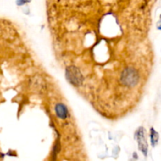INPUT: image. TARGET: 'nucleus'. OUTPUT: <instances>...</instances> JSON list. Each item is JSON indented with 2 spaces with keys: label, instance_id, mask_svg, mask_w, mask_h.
I'll use <instances>...</instances> for the list:
<instances>
[{
  "label": "nucleus",
  "instance_id": "3",
  "mask_svg": "<svg viewBox=\"0 0 161 161\" xmlns=\"http://www.w3.org/2000/svg\"><path fill=\"white\" fill-rule=\"evenodd\" d=\"M135 138L138 141V148L145 156L148 153V143L146 138V130L143 127H139L135 132Z\"/></svg>",
  "mask_w": 161,
  "mask_h": 161
},
{
  "label": "nucleus",
  "instance_id": "2",
  "mask_svg": "<svg viewBox=\"0 0 161 161\" xmlns=\"http://www.w3.org/2000/svg\"><path fill=\"white\" fill-rule=\"evenodd\" d=\"M66 75L69 81L75 86H80L83 82V76H82L81 72L77 68L73 67V66L69 67L67 69Z\"/></svg>",
  "mask_w": 161,
  "mask_h": 161
},
{
  "label": "nucleus",
  "instance_id": "6",
  "mask_svg": "<svg viewBox=\"0 0 161 161\" xmlns=\"http://www.w3.org/2000/svg\"><path fill=\"white\" fill-rule=\"evenodd\" d=\"M157 27H158L159 29L161 30V15H160V20L158 22V26Z\"/></svg>",
  "mask_w": 161,
  "mask_h": 161
},
{
  "label": "nucleus",
  "instance_id": "5",
  "mask_svg": "<svg viewBox=\"0 0 161 161\" xmlns=\"http://www.w3.org/2000/svg\"><path fill=\"white\" fill-rule=\"evenodd\" d=\"M150 140H151V145L153 147H155L157 144H158L159 141V134L158 132L154 130L153 127L150 129Z\"/></svg>",
  "mask_w": 161,
  "mask_h": 161
},
{
  "label": "nucleus",
  "instance_id": "4",
  "mask_svg": "<svg viewBox=\"0 0 161 161\" xmlns=\"http://www.w3.org/2000/svg\"><path fill=\"white\" fill-rule=\"evenodd\" d=\"M55 113H56L58 117L61 119H66L68 116V114H69L67 107L62 103L57 104L56 106H55Z\"/></svg>",
  "mask_w": 161,
  "mask_h": 161
},
{
  "label": "nucleus",
  "instance_id": "1",
  "mask_svg": "<svg viewBox=\"0 0 161 161\" xmlns=\"http://www.w3.org/2000/svg\"><path fill=\"white\" fill-rule=\"evenodd\" d=\"M121 80L126 86H134L138 83V75L135 69L128 68V69H126L123 72Z\"/></svg>",
  "mask_w": 161,
  "mask_h": 161
}]
</instances>
